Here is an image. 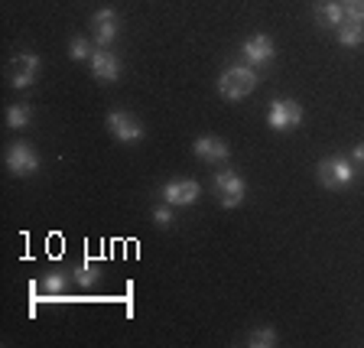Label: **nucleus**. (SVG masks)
I'll return each instance as SVG.
<instances>
[{"mask_svg":"<svg viewBox=\"0 0 364 348\" xmlns=\"http://www.w3.org/2000/svg\"><path fill=\"white\" fill-rule=\"evenodd\" d=\"M257 82H260L257 68L247 65V62H241V65H228L218 78V95L225 101H241L257 88Z\"/></svg>","mask_w":364,"mask_h":348,"instance_id":"nucleus-1","label":"nucleus"},{"mask_svg":"<svg viewBox=\"0 0 364 348\" xmlns=\"http://www.w3.org/2000/svg\"><path fill=\"white\" fill-rule=\"evenodd\" d=\"M212 189L221 209H237L244 202V196H247V182L235 169H221V173L212 176Z\"/></svg>","mask_w":364,"mask_h":348,"instance_id":"nucleus-2","label":"nucleus"},{"mask_svg":"<svg viewBox=\"0 0 364 348\" xmlns=\"http://www.w3.org/2000/svg\"><path fill=\"white\" fill-rule=\"evenodd\" d=\"M316 173L326 189H348L351 182H355V167L345 157H326L318 163Z\"/></svg>","mask_w":364,"mask_h":348,"instance_id":"nucleus-3","label":"nucleus"},{"mask_svg":"<svg viewBox=\"0 0 364 348\" xmlns=\"http://www.w3.org/2000/svg\"><path fill=\"white\" fill-rule=\"evenodd\" d=\"M267 124H270V130H293L303 124V105L293 98H273L270 101V111H267Z\"/></svg>","mask_w":364,"mask_h":348,"instance_id":"nucleus-4","label":"nucleus"},{"mask_svg":"<svg viewBox=\"0 0 364 348\" xmlns=\"http://www.w3.org/2000/svg\"><path fill=\"white\" fill-rule=\"evenodd\" d=\"M4 163H7V169L14 176H33L39 169V153H36V147L26 144V140H14V144L7 147Z\"/></svg>","mask_w":364,"mask_h":348,"instance_id":"nucleus-5","label":"nucleus"},{"mask_svg":"<svg viewBox=\"0 0 364 348\" xmlns=\"http://www.w3.org/2000/svg\"><path fill=\"white\" fill-rule=\"evenodd\" d=\"M39 65H43V62H39L36 53L14 56L10 65H7V82L14 85V88H30V85L39 78Z\"/></svg>","mask_w":364,"mask_h":348,"instance_id":"nucleus-6","label":"nucleus"},{"mask_svg":"<svg viewBox=\"0 0 364 348\" xmlns=\"http://www.w3.org/2000/svg\"><path fill=\"white\" fill-rule=\"evenodd\" d=\"M202 199V182L196 179H169L163 186V202H169L173 209H189Z\"/></svg>","mask_w":364,"mask_h":348,"instance_id":"nucleus-7","label":"nucleus"},{"mask_svg":"<svg viewBox=\"0 0 364 348\" xmlns=\"http://www.w3.org/2000/svg\"><path fill=\"white\" fill-rule=\"evenodd\" d=\"M105 124L121 144H136V140H144V124L127 111H107Z\"/></svg>","mask_w":364,"mask_h":348,"instance_id":"nucleus-8","label":"nucleus"},{"mask_svg":"<svg viewBox=\"0 0 364 348\" xmlns=\"http://www.w3.org/2000/svg\"><path fill=\"white\" fill-rule=\"evenodd\" d=\"M241 56H244V62H247V65L260 68V65H270L273 56H277V49H273V39L270 36H264V33H254V36L244 39Z\"/></svg>","mask_w":364,"mask_h":348,"instance_id":"nucleus-9","label":"nucleus"},{"mask_svg":"<svg viewBox=\"0 0 364 348\" xmlns=\"http://www.w3.org/2000/svg\"><path fill=\"white\" fill-rule=\"evenodd\" d=\"M117 26H121V20H117V10H111V7L98 10V14L91 16V36H95L98 49H107V46L114 43V36H117Z\"/></svg>","mask_w":364,"mask_h":348,"instance_id":"nucleus-10","label":"nucleus"},{"mask_svg":"<svg viewBox=\"0 0 364 348\" xmlns=\"http://www.w3.org/2000/svg\"><path fill=\"white\" fill-rule=\"evenodd\" d=\"M88 65H91V75L98 78V82H105V85H114L117 78H121V62H117V56L114 53H107V49L91 53Z\"/></svg>","mask_w":364,"mask_h":348,"instance_id":"nucleus-11","label":"nucleus"},{"mask_svg":"<svg viewBox=\"0 0 364 348\" xmlns=\"http://www.w3.org/2000/svg\"><path fill=\"white\" fill-rule=\"evenodd\" d=\"M192 150H196V157L202 159V163H228V159H231V147H228L221 137H198Z\"/></svg>","mask_w":364,"mask_h":348,"instance_id":"nucleus-12","label":"nucleus"},{"mask_svg":"<svg viewBox=\"0 0 364 348\" xmlns=\"http://www.w3.org/2000/svg\"><path fill=\"white\" fill-rule=\"evenodd\" d=\"M345 7L341 4H335V0H326V4H318L316 7V20L326 26V30H338L341 23H345Z\"/></svg>","mask_w":364,"mask_h":348,"instance_id":"nucleus-13","label":"nucleus"},{"mask_svg":"<svg viewBox=\"0 0 364 348\" xmlns=\"http://www.w3.org/2000/svg\"><path fill=\"white\" fill-rule=\"evenodd\" d=\"M335 33H338V43L345 46V49H358V46L364 43V23L351 20V16H345V23H341Z\"/></svg>","mask_w":364,"mask_h":348,"instance_id":"nucleus-14","label":"nucleus"},{"mask_svg":"<svg viewBox=\"0 0 364 348\" xmlns=\"http://www.w3.org/2000/svg\"><path fill=\"white\" fill-rule=\"evenodd\" d=\"M75 280V273H68V270H49L39 280V287L46 290V296H65V290H68V283Z\"/></svg>","mask_w":364,"mask_h":348,"instance_id":"nucleus-15","label":"nucleus"},{"mask_svg":"<svg viewBox=\"0 0 364 348\" xmlns=\"http://www.w3.org/2000/svg\"><path fill=\"white\" fill-rule=\"evenodd\" d=\"M30 121H33V107L26 105V101H16V105L7 107V127L20 130V127H26Z\"/></svg>","mask_w":364,"mask_h":348,"instance_id":"nucleus-16","label":"nucleus"},{"mask_svg":"<svg viewBox=\"0 0 364 348\" xmlns=\"http://www.w3.org/2000/svg\"><path fill=\"white\" fill-rule=\"evenodd\" d=\"M277 329H270V326H260V329H254V332L247 335V345L250 348H273L277 345Z\"/></svg>","mask_w":364,"mask_h":348,"instance_id":"nucleus-17","label":"nucleus"},{"mask_svg":"<svg viewBox=\"0 0 364 348\" xmlns=\"http://www.w3.org/2000/svg\"><path fill=\"white\" fill-rule=\"evenodd\" d=\"M98 280H101V270H98L95 264L82 260V264L75 267V283H78V287H95Z\"/></svg>","mask_w":364,"mask_h":348,"instance_id":"nucleus-18","label":"nucleus"},{"mask_svg":"<svg viewBox=\"0 0 364 348\" xmlns=\"http://www.w3.org/2000/svg\"><path fill=\"white\" fill-rule=\"evenodd\" d=\"M91 53H95V49H91L88 39H85V36H72V43H68V59H72V62H88Z\"/></svg>","mask_w":364,"mask_h":348,"instance_id":"nucleus-19","label":"nucleus"},{"mask_svg":"<svg viewBox=\"0 0 364 348\" xmlns=\"http://www.w3.org/2000/svg\"><path fill=\"white\" fill-rule=\"evenodd\" d=\"M150 218H153V225H159V228H169V225H173V218H176V215H173V205H169V202L156 205V209H153V215H150Z\"/></svg>","mask_w":364,"mask_h":348,"instance_id":"nucleus-20","label":"nucleus"},{"mask_svg":"<svg viewBox=\"0 0 364 348\" xmlns=\"http://www.w3.org/2000/svg\"><path fill=\"white\" fill-rule=\"evenodd\" d=\"M341 7H345V14H348L351 20L364 23V0H341Z\"/></svg>","mask_w":364,"mask_h":348,"instance_id":"nucleus-21","label":"nucleus"},{"mask_svg":"<svg viewBox=\"0 0 364 348\" xmlns=\"http://www.w3.org/2000/svg\"><path fill=\"white\" fill-rule=\"evenodd\" d=\"M351 157H355L358 163H364V144H358V147H355V153H351Z\"/></svg>","mask_w":364,"mask_h":348,"instance_id":"nucleus-22","label":"nucleus"}]
</instances>
